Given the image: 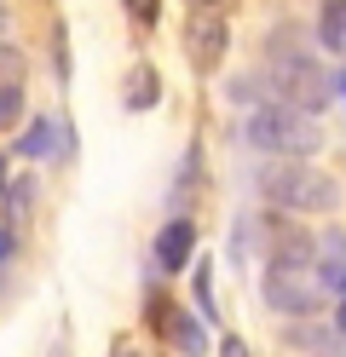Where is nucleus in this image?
<instances>
[{
	"label": "nucleus",
	"mask_w": 346,
	"mask_h": 357,
	"mask_svg": "<svg viewBox=\"0 0 346 357\" xmlns=\"http://www.w3.org/2000/svg\"><path fill=\"white\" fill-rule=\"evenodd\" d=\"M243 144L260 150L266 162H306L312 150H323V127H317V116H300V109H289V104L271 98L260 109H248Z\"/></svg>",
	"instance_id": "obj_1"
},
{
	"label": "nucleus",
	"mask_w": 346,
	"mask_h": 357,
	"mask_svg": "<svg viewBox=\"0 0 346 357\" xmlns=\"http://www.w3.org/2000/svg\"><path fill=\"white\" fill-rule=\"evenodd\" d=\"M266 75H271V98L300 109V116H323V109L335 104V75L323 70L306 47H294V40H289V47H283V40L271 47Z\"/></svg>",
	"instance_id": "obj_2"
},
{
	"label": "nucleus",
	"mask_w": 346,
	"mask_h": 357,
	"mask_svg": "<svg viewBox=\"0 0 346 357\" xmlns=\"http://www.w3.org/2000/svg\"><path fill=\"white\" fill-rule=\"evenodd\" d=\"M254 185L277 213H335V202H340L335 173H323L312 162H266L254 173Z\"/></svg>",
	"instance_id": "obj_3"
},
{
	"label": "nucleus",
	"mask_w": 346,
	"mask_h": 357,
	"mask_svg": "<svg viewBox=\"0 0 346 357\" xmlns=\"http://www.w3.org/2000/svg\"><path fill=\"white\" fill-rule=\"evenodd\" d=\"M266 305L283 317H312L323 305V282L312 271V259H271L266 265Z\"/></svg>",
	"instance_id": "obj_4"
},
{
	"label": "nucleus",
	"mask_w": 346,
	"mask_h": 357,
	"mask_svg": "<svg viewBox=\"0 0 346 357\" xmlns=\"http://www.w3.org/2000/svg\"><path fill=\"white\" fill-rule=\"evenodd\" d=\"M231 52V29L219 12H191L185 17V58H191L196 75H219V63Z\"/></svg>",
	"instance_id": "obj_5"
},
{
	"label": "nucleus",
	"mask_w": 346,
	"mask_h": 357,
	"mask_svg": "<svg viewBox=\"0 0 346 357\" xmlns=\"http://www.w3.org/2000/svg\"><path fill=\"white\" fill-rule=\"evenodd\" d=\"M191 254H196V219L191 213H173L168 225L156 231V265H161V271H185Z\"/></svg>",
	"instance_id": "obj_6"
},
{
	"label": "nucleus",
	"mask_w": 346,
	"mask_h": 357,
	"mask_svg": "<svg viewBox=\"0 0 346 357\" xmlns=\"http://www.w3.org/2000/svg\"><path fill=\"white\" fill-rule=\"evenodd\" d=\"M156 334H168V340H173L185 357H202V351H208V323L196 317V311H179V305H168V317L156 323Z\"/></svg>",
	"instance_id": "obj_7"
},
{
	"label": "nucleus",
	"mask_w": 346,
	"mask_h": 357,
	"mask_svg": "<svg viewBox=\"0 0 346 357\" xmlns=\"http://www.w3.org/2000/svg\"><path fill=\"white\" fill-rule=\"evenodd\" d=\"M156 98H161V75L150 70V63H133L127 81H122V104L133 109V116H145V109H156Z\"/></svg>",
	"instance_id": "obj_8"
},
{
	"label": "nucleus",
	"mask_w": 346,
	"mask_h": 357,
	"mask_svg": "<svg viewBox=\"0 0 346 357\" xmlns=\"http://www.w3.org/2000/svg\"><path fill=\"white\" fill-rule=\"evenodd\" d=\"M317 40H323V52L346 58V0H323L317 6Z\"/></svg>",
	"instance_id": "obj_9"
},
{
	"label": "nucleus",
	"mask_w": 346,
	"mask_h": 357,
	"mask_svg": "<svg viewBox=\"0 0 346 357\" xmlns=\"http://www.w3.org/2000/svg\"><path fill=\"white\" fill-rule=\"evenodd\" d=\"M283 340L300 346V351H335L340 334H335V328H323V323H306V317H289V334H283Z\"/></svg>",
	"instance_id": "obj_10"
},
{
	"label": "nucleus",
	"mask_w": 346,
	"mask_h": 357,
	"mask_svg": "<svg viewBox=\"0 0 346 357\" xmlns=\"http://www.w3.org/2000/svg\"><path fill=\"white\" fill-rule=\"evenodd\" d=\"M58 139H64L58 121H46V116H41V121L23 127V139H17L12 150H17V155H35V162H41V155H52V144H58Z\"/></svg>",
	"instance_id": "obj_11"
},
{
	"label": "nucleus",
	"mask_w": 346,
	"mask_h": 357,
	"mask_svg": "<svg viewBox=\"0 0 346 357\" xmlns=\"http://www.w3.org/2000/svg\"><path fill=\"white\" fill-rule=\"evenodd\" d=\"M29 202H35V185H29V178H12V185H6V196H0L6 219H23V213H29Z\"/></svg>",
	"instance_id": "obj_12"
},
{
	"label": "nucleus",
	"mask_w": 346,
	"mask_h": 357,
	"mask_svg": "<svg viewBox=\"0 0 346 357\" xmlns=\"http://www.w3.org/2000/svg\"><path fill=\"white\" fill-rule=\"evenodd\" d=\"M23 121V86L12 81V86H0V132H12Z\"/></svg>",
	"instance_id": "obj_13"
},
{
	"label": "nucleus",
	"mask_w": 346,
	"mask_h": 357,
	"mask_svg": "<svg viewBox=\"0 0 346 357\" xmlns=\"http://www.w3.org/2000/svg\"><path fill=\"white\" fill-rule=\"evenodd\" d=\"M52 75L69 81V35H64V24L52 29Z\"/></svg>",
	"instance_id": "obj_14"
},
{
	"label": "nucleus",
	"mask_w": 346,
	"mask_h": 357,
	"mask_svg": "<svg viewBox=\"0 0 346 357\" xmlns=\"http://www.w3.org/2000/svg\"><path fill=\"white\" fill-rule=\"evenodd\" d=\"M23 75V58H17V47H0V86H12Z\"/></svg>",
	"instance_id": "obj_15"
},
{
	"label": "nucleus",
	"mask_w": 346,
	"mask_h": 357,
	"mask_svg": "<svg viewBox=\"0 0 346 357\" xmlns=\"http://www.w3.org/2000/svg\"><path fill=\"white\" fill-rule=\"evenodd\" d=\"M122 6L133 12V24H156L161 17V0H122Z\"/></svg>",
	"instance_id": "obj_16"
},
{
	"label": "nucleus",
	"mask_w": 346,
	"mask_h": 357,
	"mask_svg": "<svg viewBox=\"0 0 346 357\" xmlns=\"http://www.w3.org/2000/svg\"><path fill=\"white\" fill-rule=\"evenodd\" d=\"M196 305H202V323L214 317V288H208V265H196Z\"/></svg>",
	"instance_id": "obj_17"
},
{
	"label": "nucleus",
	"mask_w": 346,
	"mask_h": 357,
	"mask_svg": "<svg viewBox=\"0 0 346 357\" xmlns=\"http://www.w3.org/2000/svg\"><path fill=\"white\" fill-rule=\"evenodd\" d=\"M219 357H254V351L237 340V334H225V340H219Z\"/></svg>",
	"instance_id": "obj_18"
},
{
	"label": "nucleus",
	"mask_w": 346,
	"mask_h": 357,
	"mask_svg": "<svg viewBox=\"0 0 346 357\" xmlns=\"http://www.w3.org/2000/svg\"><path fill=\"white\" fill-rule=\"evenodd\" d=\"M12 248H17V231L6 225V231H0V265H6V259H12Z\"/></svg>",
	"instance_id": "obj_19"
},
{
	"label": "nucleus",
	"mask_w": 346,
	"mask_h": 357,
	"mask_svg": "<svg viewBox=\"0 0 346 357\" xmlns=\"http://www.w3.org/2000/svg\"><path fill=\"white\" fill-rule=\"evenodd\" d=\"M335 334H340V340H346V300L335 305Z\"/></svg>",
	"instance_id": "obj_20"
},
{
	"label": "nucleus",
	"mask_w": 346,
	"mask_h": 357,
	"mask_svg": "<svg viewBox=\"0 0 346 357\" xmlns=\"http://www.w3.org/2000/svg\"><path fill=\"white\" fill-rule=\"evenodd\" d=\"M115 357H150V351H138V346H115Z\"/></svg>",
	"instance_id": "obj_21"
},
{
	"label": "nucleus",
	"mask_w": 346,
	"mask_h": 357,
	"mask_svg": "<svg viewBox=\"0 0 346 357\" xmlns=\"http://www.w3.org/2000/svg\"><path fill=\"white\" fill-rule=\"evenodd\" d=\"M0 196H6V155H0Z\"/></svg>",
	"instance_id": "obj_22"
},
{
	"label": "nucleus",
	"mask_w": 346,
	"mask_h": 357,
	"mask_svg": "<svg viewBox=\"0 0 346 357\" xmlns=\"http://www.w3.org/2000/svg\"><path fill=\"white\" fill-rule=\"evenodd\" d=\"M0 29H6V0H0Z\"/></svg>",
	"instance_id": "obj_23"
},
{
	"label": "nucleus",
	"mask_w": 346,
	"mask_h": 357,
	"mask_svg": "<svg viewBox=\"0 0 346 357\" xmlns=\"http://www.w3.org/2000/svg\"><path fill=\"white\" fill-rule=\"evenodd\" d=\"M191 6H219V0H191Z\"/></svg>",
	"instance_id": "obj_24"
},
{
	"label": "nucleus",
	"mask_w": 346,
	"mask_h": 357,
	"mask_svg": "<svg viewBox=\"0 0 346 357\" xmlns=\"http://www.w3.org/2000/svg\"><path fill=\"white\" fill-rule=\"evenodd\" d=\"M317 357H346V351H317Z\"/></svg>",
	"instance_id": "obj_25"
}]
</instances>
